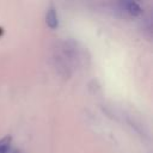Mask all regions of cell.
<instances>
[{
    "mask_svg": "<svg viewBox=\"0 0 153 153\" xmlns=\"http://www.w3.org/2000/svg\"><path fill=\"white\" fill-rule=\"evenodd\" d=\"M53 59L57 71L62 75H69L78 66L79 49L73 41H62L54 49Z\"/></svg>",
    "mask_w": 153,
    "mask_h": 153,
    "instance_id": "obj_1",
    "label": "cell"
},
{
    "mask_svg": "<svg viewBox=\"0 0 153 153\" xmlns=\"http://www.w3.org/2000/svg\"><path fill=\"white\" fill-rule=\"evenodd\" d=\"M44 20H45L47 26H48L49 29H51V30H55V29L59 26V16H57V13H56V8L54 7V5H50V6L47 8Z\"/></svg>",
    "mask_w": 153,
    "mask_h": 153,
    "instance_id": "obj_2",
    "label": "cell"
},
{
    "mask_svg": "<svg viewBox=\"0 0 153 153\" xmlns=\"http://www.w3.org/2000/svg\"><path fill=\"white\" fill-rule=\"evenodd\" d=\"M118 6L123 12L128 13L129 16H134V17L140 14L141 11H142L141 6L135 1H122V2L118 4Z\"/></svg>",
    "mask_w": 153,
    "mask_h": 153,
    "instance_id": "obj_3",
    "label": "cell"
},
{
    "mask_svg": "<svg viewBox=\"0 0 153 153\" xmlns=\"http://www.w3.org/2000/svg\"><path fill=\"white\" fill-rule=\"evenodd\" d=\"M10 143H11V137L10 136H5V137L0 139V153H8Z\"/></svg>",
    "mask_w": 153,
    "mask_h": 153,
    "instance_id": "obj_4",
    "label": "cell"
},
{
    "mask_svg": "<svg viewBox=\"0 0 153 153\" xmlns=\"http://www.w3.org/2000/svg\"><path fill=\"white\" fill-rule=\"evenodd\" d=\"M12 153H22V152H18V151H13Z\"/></svg>",
    "mask_w": 153,
    "mask_h": 153,
    "instance_id": "obj_5",
    "label": "cell"
}]
</instances>
